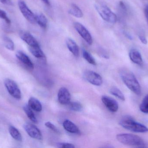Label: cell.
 Returning a JSON list of instances; mask_svg holds the SVG:
<instances>
[{
  "instance_id": "obj_31",
  "label": "cell",
  "mask_w": 148,
  "mask_h": 148,
  "mask_svg": "<svg viewBox=\"0 0 148 148\" xmlns=\"http://www.w3.org/2000/svg\"><path fill=\"white\" fill-rule=\"evenodd\" d=\"M139 38L141 42L143 44H147V38H146L145 35L143 33H140L139 34Z\"/></svg>"
},
{
  "instance_id": "obj_12",
  "label": "cell",
  "mask_w": 148,
  "mask_h": 148,
  "mask_svg": "<svg viewBox=\"0 0 148 148\" xmlns=\"http://www.w3.org/2000/svg\"><path fill=\"white\" fill-rule=\"evenodd\" d=\"M58 99L59 103L62 105H68L70 102L71 94L66 88L62 87L58 92Z\"/></svg>"
},
{
  "instance_id": "obj_2",
  "label": "cell",
  "mask_w": 148,
  "mask_h": 148,
  "mask_svg": "<svg viewBox=\"0 0 148 148\" xmlns=\"http://www.w3.org/2000/svg\"><path fill=\"white\" fill-rule=\"evenodd\" d=\"M119 124L124 128L134 133L148 132V128L146 126L136 121L132 117L129 116L123 117L120 121Z\"/></svg>"
},
{
  "instance_id": "obj_14",
  "label": "cell",
  "mask_w": 148,
  "mask_h": 148,
  "mask_svg": "<svg viewBox=\"0 0 148 148\" xmlns=\"http://www.w3.org/2000/svg\"><path fill=\"white\" fill-rule=\"evenodd\" d=\"M17 59L23 64L30 69H34V65L29 57L21 51H18L16 54Z\"/></svg>"
},
{
  "instance_id": "obj_26",
  "label": "cell",
  "mask_w": 148,
  "mask_h": 148,
  "mask_svg": "<svg viewBox=\"0 0 148 148\" xmlns=\"http://www.w3.org/2000/svg\"><path fill=\"white\" fill-rule=\"evenodd\" d=\"M82 55L84 58L89 63L94 65L96 64L95 60L94 57L87 50H83Z\"/></svg>"
},
{
  "instance_id": "obj_27",
  "label": "cell",
  "mask_w": 148,
  "mask_h": 148,
  "mask_svg": "<svg viewBox=\"0 0 148 148\" xmlns=\"http://www.w3.org/2000/svg\"><path fill=\"white\" fill-rule=\"evenodd\" d=\"M140 108L142 112L144 114H148V94L143 100Z\"/></svg>"
},
{
  "instance_id": "obj_15",
  "label": "cell",
  "mask_w": 148,
  "mask_h": 148,
  "mask_svg": "<svg viewBox=\"0 0 148 148\" xmlns=\"http://www.w3.org/2000/svg\"><path fill=\"white\" fill-rule=\"evenodd\" d=\"M63 127L65 130L73 134H79L80 130L77 126L69 120H66L63 123Z\"/></svg>"
},
{
  "instance_id": "obj_23",
  "label": "cell",
  "mask_w": 148,
  "mask_h": 148,
  "mask_svg": "<svg viewBox=\"0 0 148 148\" xmlns=\"http://www.w3.org/2000/svg\"><path fill=\"white\" fill-rule=\"evenodd\" d=\"M110 92L112 95L117 97L122 101L125 100V96L122 91L118 88L115 87H113L110 89Z\"/></svg>"
},
{
  "instance_id": "obj_33",
  "label": "cell",
  "mask_w": 148,
  "mask_h": 148,
  "mask_svg": "<svg viewBox=\"0 0 148 148\" xmlns=\"http://www.w3.org/2000/svg\"><path fill=\"white\" fill-rule=\"evenodd\" d=\"M144 14H145V17H146L148 24V5L145 7L144 9Z\"/></svg>"
},
{
  "instance_id": "obj_5",
  "label": "cell",
  "mask_w": 148,
  "mask_h": 148,
  "mask_svg": "<svg viewBox=\"0 0 148 148\" xmlns=\"http://www.w3.org/2000/svg\"><path fill=\"white\" fill-rule=\"evenodd\" d=\"M18 5L23 15L29 22L33 24L36 23V15L29 9L24 1L19 0Z\"/></svg>"
},
{
  "instance_id": "obj_34",
  "label": "cell",
  "mask_w": 148,
  "mask_h": 148,
  "mask_svg": "<svg viewBox=\"0 0 148 148\" xmlns=\"http://www.w3.org/2000/svg\"><path fill=\"white\" fill-rule=\"evenodd\" d=\"M42 1L46 5H47V6H49V5H50V2H49V0H42Z\"/></svg>"
},
{
  "instance_id": "obj_6",
  "label": "cell",
  "mask_w": 148,
  "mask_h": 148,
  "mask_svg": "<svg viewBox=\"0 0 148 148\" xmlns=\"http://www.w3.org/2000/svg\"><path fill=\"white\" fill-rule=\"evenodd\" d=\"M4 85L8 92L13 97L20 100L21 98V93L16 83L11 79H6L4 81Z\"/></svg>"
},
{
  "instance_id": "obj_18",
  "label": "cell",
  "mask_w": 148,
  "mask_h": 148,
  "mask_svg": "<svg viewBox=\"0 0 148 148\" xmlns=\"http://www.w3.org/2000/svg\"><path fill=\"white\" fill-rule=\"evenodd\" d=\"M69 14L77 18H82L83 17V13L82 10L75 3H72L69 9Z\"/></svg>"
},
{
  "instance_id": "obj_25",
  "label": "cell",
  "mask_w": 148,
  "mask_h": 148,
  "mask_svg": "<svg viewBox=\"0 0 148 148\" xmlns=\"http://www.w3.org/2000/svg\"><path fill=\"white\" fill-rule=\"evenodd\" d=\"M68 105L70 110L75 112H80L83 109L82 104L77 102H70Z\"/></svg>"
},
{
  "instance_id": "obj_4",
  "label": "cell",
  "mask_w": 148,
  "mask_h": 148,
  "mask_svg": "<svg viewBox=\"0 0 148 148\" xmlns=\"http://www.w3.org/2000/svg\"><path fill=\"white\" fill-rule=\"evenodd\" d=\"M95 8L100 16L105 21L111 23H114L117 20L116 15L108 7L102 3H97Z\"/></svg>"
},
{
  "instance_id": "obj_3",
  "label": "cell",
  "mask_w": 148,
  "mask_h": 148,
  "mask_svg": "<svg viewBox=\"0 0 148 148\" xmlns=\"http://www.w3.org/2000/svg\"><path fill=\"white\" fill-rule=\"evenodd\" d=\"M116 139L123 145L139 148L146 147V144L141 137L136 135L121 134L117 135Z\"/></svg>"
},
{
  "instance_id": "obj_21",
  "label": "cell",
  "mask_w": 148,
  "mask_h": 148,
  "mask_svg": "<svg viewBox=\"0 0 148 148\" xmlns=\"http://www.w3.org/2000/svg\"><path fill=\"white\" fill-rule=\"evenodd\" d=\"M23 109L27 116L31 121L33 122L34 123H38V120L35 115L32 111V109L28 105H25L23 107Z\"/></svg>"
},
{
  "instance_id": "obj_17",
  "label": "cell",
  "mask_w": 148,
  "mask_h": 148,
  "mask_svg": "<svg viewBox=\"0 0 148 148\" xmlns=\"http://www.w3.org/2000/svg\"><path fill=\"white\" fill-rule=\"evenodd\" d=\"M28 105L32 109L37 112H41L42 110L41 103L36 98L31 97L28 101Z\"/></svg>"
},
{
  "instance_id": "obj_22",
  "label": "cell",
  "mask_w": 148,
  "mask_h": 148,
  "mask_svg": "<svg viewBox=\"0 0 148 148\" xmlns=\"http://www.w3.org/2000/svg\"><path fill=\"white\" fill-rule=\"evenodd\" d=\"M9 132L11 136L16 140L21 142L23 140L22 136L18 129L13 126H10L9 128Z\"/></svg>"
},
{
  "instance_id": "obj_10",
  "label": "cell",
  "mask_w": 148,
  "mask_h": 148,
  "mask_svg": "<svg viewBox=\"0 0 148 148\" xmlns=\"http://www.w3.org/2000/svg\"><path fill=\"white\" fill-rule=\"evenodd\" d=\"M19 36L21 39L27 43L29 47H35L40 46L38 41L29 32L21 30L19 33Z\"/></svg>"
},
{
  "instance_id": "obj_20",
  "label": "cell",
  "mask_w": 148,
  "mask_h": 148,
  "mask_svg": "<svg viewBox=\"0 0 148 148\" xmlns=\"http://www.w3.org/2000/svg\"><path fill=\"white\" fill-rule=\"evenodd\" d=\"M29 50L30 53L36 58L39 59L45 58V56L41 49L39 47H29Z\"/></svg>"
},
{
  "instance_id": "obj_30",
  "label": "cell",
  "mask_w": 148,
  "mask_h": 148,
  "mask_svg": "<svg viewBox=\"0 0 148 148\" xmlns=\"http://www.w3.org/2000/svg\"><path fill=\"white\" fill-rule=\"evenodd\" d=\"M56 147L60 148H74L75 146L72 143L66 142H59L56 144Z\"/></svg>"
},
{
  "instance_id": "obj_1",
  "label": "cell",
  "mask_w": 148,
  "mask_h": 148,
  "mask_svg": "<svg viewBox=\"0 0 148 148\" xmlns=\"http://www.w3.org/2000/svg\"><path fill=\"white\" fill-rule=\"evenodd\" d=\"M121 76L126 86L133 93L138 96L142 94L141 87L135 76L131 71L123 70L121 72Z\"/></svg>"
},
{
  "instance_id": "obj_28",
  "label": "cell",
  "mask_w": 148,
  "mask_h": 148,
  "mask_svg": "<svg viewBox=\"0 0 148 148\" xmlns=\"http://www.w3.org/2000/svg\"><path fill=\"white\" fill-rule=\"evenodd\" d=\"M0 18L4 20L7 24H10L11 23V21L8 17L6 12L1 9H0Z\"/></svg>"
},
{
  "instance_id": "obj_19",
  "label": "cell",
  "mask_w": 148,
  "mask_h": 148,
  "mask_svg": "<svg viewBox=\"0 0 148 148\" xmlns=\"http://www.w3.org/2000/svg\"><path fill=\"white\" fill-rule=\"evenodd\" d=\"M36 23L43 29H46L47 26L48 21L47 17L42 14H36Z\"/></svg>"
},
{
  "instance_id": "obj_24",
  "label": "cell",
  "mask_w": 148,
  "mask_h": 148,
  "mask_svg": "<svg viewBox=\"0 0 148 148\" xmlns=\"http://www.w3.org/2000/svg\"><path fill=\"white\" fill-rule=\"evenodd\" d=\"M3 44L6 48L9 50L13 51L14 50L15 45L14 42L8 36H3Z\"/></svg>"
},
{
  "instance_id": "obj_16",
  "label": "cell",
  "mask_w": 148,
  "mask_h": 148,
  "mask_svg": "<svg viewBox=\"0 0 148 148\" xmlns=\"http://www.w3.org/2000/svg\"><path fill=\"white\" fill-rule=\"evenodd\" d=\"M67 46L69 51L76 57L78 56L79 55V50L77 43L72 38H68L66 39Z\"/></svg>"
},
{
  "instance_id": "obj_11",
  "label": "cell",
  "mask_w": 148,
  "mask_h": 148,
  "mask_svg": "<svg viewBox=\"0 0 148 148\" xmlns=\"http://www.w3.org/2000/svg\"><path fill=\"white\" fill-rule=\"evenodd\" d=\"M101 101L106 108L110 112L115 113L118 111L119 105L114 99L107 96H103L102 97Z\"/></svg>"
},
{
  "instance_id": "obj_8",
  "label": "cell",
  "mask_w": 148,
  "mask_h": 148,
  "mask_svg": "<svg viewBox=\"0 0 148 148\" xmlns=\"http://www.w3.org/2000/svg\"><path fill=\"white\" fill-rule=\"evenodd\" d=\"M84 76L86 81L92 85L100 86L103 83L102 78L100 74L91 70H87L84 74Z\"/></svg>"
},
{
  "instance_id": "obj_9",
  "label": "cell",
  "mask_w": 148,
  "mask_h": 148,
  "mask_svg": "<svg viewBox=\"0 0 148 148\" xmlns=\"http://www.w3.org/2000/svg\"><path fill=\"white\" fill-rule=\"evenodd\" d=\"M24 129L27 134L33 139L36 140H42V136L40 129L34 124L26 123L24 125Z\"/></svg>"
},
{
  "instance_id": "obj_32",
  "label": "cell",
  "mask_w": 148,
  "mask_h": 148,
  "mask_svg": "<svg viewBox=\"0 0 148 148\" xmlns=\"http://www.w3.org/2000/svg\"><path fill=\"white\" fill-rule=\"evenodd\" d=\"M0 2L5 5H9V6H13L14 3L12 0H0Z\"/></svg>"
},
{
  "instance_id": "obj_13",
  "label": "cell",
  "mask_w": 148,
  "mask_h": 148,
  "mask_svg": "<svg viewBox=\"0 0 148 148\" xmlns=\"http://www.w3.org/2000/svg\"><path fill=\"white\" fill-rule=\"evenodd\" d=\"M129 57L134 63L142 66L143 65V61L140 53L137 50L133 49L129 52Z\"/></svg>"
},
{
  "instance_id": "obj_29",
  "label": "cell",
  "mask_w": 148,
  "mask_h": 148,
  "mask_svg": "<svg viewBox=\"0 0 148 148\" xmlns=\"http://www.w3.org/2000/svg\"><path fill=\"white\" fill-rule=\"evenodd\" d=\"M45 126L48 128L52 130L53 132H55L57 134H60V130H59L58 128L54 125L52 123L50 122H47L45 123Z\"/></svg>"
},
{
  "instance_id": "obj_7",
  "label": "cell",
  "mask_w": 148,
  "mask_h": 148,
  "mask_svg": "<svg viewBox=\"0 0 148 148\" xmlns=\"http://www.w3.org/2000/svg\"><path fill=\"white\" fill-rule=\"evenodd\" d=\"M74 27L77 33L82 37L86 43L88 45H92L93 41V39L90 33L87 28L82 23L78 22L74 23Z\"/></svg>"
}]
</instances>
